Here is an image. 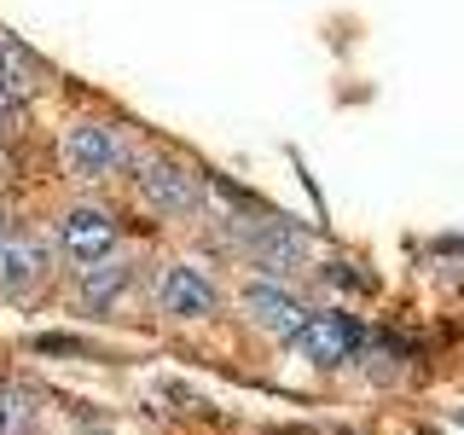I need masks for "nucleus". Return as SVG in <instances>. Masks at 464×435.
I'll list each match as a JSON object with an SVG mask.
<instances>
[{"instance_id":"obj_4","label":"nucleus","mask_w":464,"mask_h":435,"mask_svg":"<svg viewBox=\"0 0 464 435\" xmlns=\"http://www.w3.org/2000/svg\"><path fill=\"white\" fill-rule=\"evenodd\" d=\"M157 308L169 319H209L221 308V290H215V279L203 267H192V261H169V267L157 273Z\"/></svg>"},{"instance_id":"obj_6","label":"nucleus","mask_w":464,"mask_h":435,"mask_svg":"<svg viewBox=\"0 0 464 435\" xmlns=\"http://www.w3.org/2000/svg\"><path fill=\"white\" fill-rule=\"evenodd\" d=\"M296 343L308 348L314 366H343V360H354V348L366 343V325L348 314H308V325L296 331Z\"/></svg>"},{"instance_id":"obj_10","label":"nucleus","mask_w":464,"mask_h":435,"mask_svg":"<svg viewBox=\"0 0 464 435\" xmlns=\"http://www.w3.org/2000/svg\"><path fill=\"white\" fill-rule=\"evenodd\" d=\"M0 82H6V93L12 99H29L41 87V64L29 58L12 35H0Z\"/></svg>"},{"instance_id":"obj_8","label":"nucleus","mask_w":464,"mask_h":435,"mask_svg":"<svg viewBox=\"0 0 464 435\" xmlns=\"http://www.w3.org/2000/svg\"><path fill=\"white\" fill-rule=\"evenodd\" d=\"M53 256L41 238H0V290L6 296H24V290H35L47 279Z\"/></svg>"},{"instance_id":"obj_12","label":"nucleus","mask_w":464,"mask_h":435,"mask_svg":"<svg viewBox=\"0 0 464 435\" xmlns=\"http://www.w3.org/2000/svg\"><path fill=\"white\" fill-rule=\"evenodd\" d=\"M18 116H24V99H12L6 82H0V134H12V128H18Z\"/></svg>"},{"instance_id":"obj_3","label":"nucleus","mask_w":464,"mask_h":435,"mask_svg":"<svg viewBox=\"0 0 464 435\" xmlns=\"http://www.w3.org/2000/svg\"><path fill=\"white\" fill-rule=\"evenodd\" d=\"M238 244H244V256L256 261L261 273H290V267H302L308 261V232H302L296 221H285V215H267V221H250L238 232Z\"/></svg>"},{"instance_id":"obj_2","label":"nucleus","mask_w":464,"mask_h":435,"mask_svg":"<svg viewBox=\"0 0 464 435\" xmlns=\"http://www.w3.org/2000/svg\"><path fill=\"white\" fill-rule=\"evenodd\" d=\"M134 186H140L145 209L169 215V221H186V215H198V203H203L198 174L186 169V163H169V157H151V163H140Z\"/></svg>"},{"instance_id":"obj_11","label":"nucleus","mask_w":464,"mask_h":435,"mask_svg":"<svg viewBox=\"0 0 464 435\" xmlns=\"http://www.w3.org/2000/svg\"><path fill=\"white\" fill-rule=\"evenodd\" d=\"M24 424H29V406H24V395H0V435H24Z\"/></svg>"},{"instance_id":"obj_9","label":"nucleus","mask_w":464,"mask_h":435,"mask_svg":"<svg viewBox=\"0 0 464 435\" xmlns=\"http://www.w3.org/2000/svg\"><path fill=\"white\" fill-rule=\"evenodd\" d=\"M134 285V261L128 256H105V261H87L82 267V308L105 314L111 302H122V290Z\"/></svg>"},{"instance_id":"obj_14","label":"nucleus","mask_w":464,"mask_h":435,"mask_svg":"<svg viewBox=\"0 0 464 435\" xmlns=\"http://www.w3.org/2000/svg\"><path fill=\"white\" fill-rule=\"evenodd\" d=\"M453 424H459V430H464V406H453Z\"/></svg>"},{"instance_id":"obj_5","label":"nucleus","mask_w":464,"mask_h":435,"mask_svg":"<svg viewBox=\"0 0 464 435\" xmlns=\"http://www.w3.org/2000/svg\"><path fill=\"white\" fill-rule=\"evenodd\" d=\"M58 250L76 261V267H87V261H105L116 250L111 209H99V203H76V209H64V215H58Z\"/></svg>"},{"instance_id":"obj_13","label":"nucleus","mask_w":464,"mask_h":435,"mask_svg":"<svg viewBox=\"0 0 464 435\" xmlns=\"http://www.w3.org/2000/svg\"><path fill=\"white\" fill-rule=\"evenodd\" d=\"M0 238H12V221H6V209H0Z\"/></svg>"},{"instance_id":"obj_7","label":"nucleus","mask_w":464,"mask_h":435,"mask_svg":"<svg viewBox=\"0 0 464 435\" xmlns=\"http://www.w3.org/2000/svg\"><path fill=\"white\" fill-rule=\"evenodd\" d=\"M244 314H250L261 331H273V337H296V331L308 325V308H302V302L290 296L279 279H256V285H244Z\"/></svg>"},{"instance_id":"obj_1","label":"nucleus","mask_w":464,"mask_h":435,"mask_svg":"<svg viewBox=\"0 0 464 435\" xmlns=\"http://www.w3.org/2000/svg\"><path fill=\"white\" fill-rule=\"evenodd\" d=\"M58 163L70 180H111L128 163V145L111 122H70L58 134Z\"/></svg>"}]
</instances>
